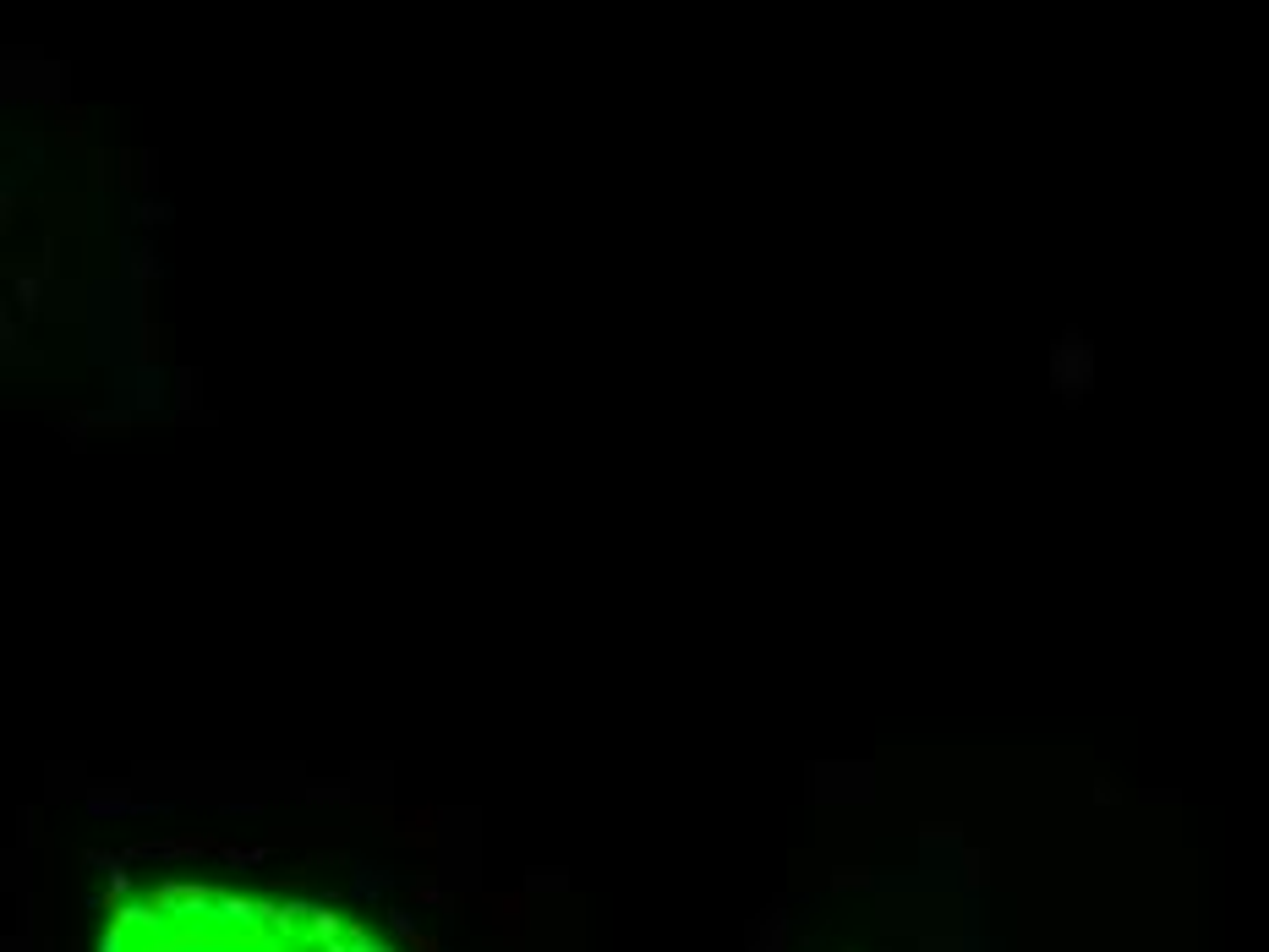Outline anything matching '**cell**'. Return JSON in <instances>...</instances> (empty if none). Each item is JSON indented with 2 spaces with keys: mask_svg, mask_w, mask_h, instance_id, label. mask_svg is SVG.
Masks as SVG:
<instances>
[{
  "mask_svg": "<svg viewBox=\"0 0 1269 952\" xmlns=\"http://www.w3.org/2000/svg\"><path fill=\"white\" fill-rule=\"evenodd\" d=\"M99 952H395L372 925L329 904L159 881L110 908Z\"/></svg>",
  "mask_w": 1269,
  "mask_h": 952,
  "instance_id": "cell-1",
  "label": "cell"
}]
</instances>
